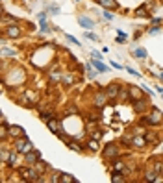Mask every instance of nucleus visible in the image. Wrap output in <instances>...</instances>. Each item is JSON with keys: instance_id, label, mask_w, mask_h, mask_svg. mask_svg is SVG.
Returning a JSON list of instances; mask_svg holds the SVG:
<instances>
[{"instance_id": "12", "label": "nucleus", "mask_w": 163, "mask_h": 183, "mask_svg": "<svg viewBox=\"0 0 163 183\" xmlns=\"http://www.w3.org/2000/svg\"><path fill=\"white\" fill-rule=\"evenodd\" d=\"M147 104H148L147 100H143V98H139V100H135V104H133V109H135V111H143Z\"/></svg>"}, {"instance_id": "38", "label": "nucleus", "mask_w": 163, "mask_h": 183, "mask_svg": "<svg viewBox=\"0 0 163 183\" xmlns=\"http://www.w3.org/2000/svg\"><path fill=\"white\" fill-rule=\"evenodd\" d=\"M161 78H163V71H161Z\"/></svg>"}, {"instance_id": "28", "label": "nucleus", "mask_w": 163, "mask_h": 183, "mask_svg": "<svg viewBox=\"0 0 163 183\" xmlns=\"http://www.w3.org/2000/svg\"><path fill=\"white\" fill-rule=\"evenodd\" d=\"M2 54H4V56H13L15 50H11V48H2Z\"/></svg>"}, {"instance_id": "10", "label": "nucleus", "mask_w": 163, "mask_h": 183, "mask_svg": "<svg viewBox=\"0 0 163 183\" xmlns=\"http://www.w3.org/2000/svg\"><path fill=\"white\" fill-rule=\"evenodd\" d=\"M78 22H80V24H82L83 28H93V26H95V22H93L91 19H87V17H80V19H78Z\"/></svg>"}, {"instance_id": "25", "label": "nucleus", "mask_w": 163, "mask_h": 183, "mask_svg": "<svg viewBox=\"0 0 163 183\" xmlns=\"http://www.w3.org/2000/svg\"><path fill=\"white\" fill-rule=\"evenodd\" d=\"M102 135H104V131H100V129H95V131H93V139H97V141H98Z\"/></svg>"}, {"instance_id": "31", "label": "nucleus", "mask_w": 163, "mask_h": 183, "mask_svg": "<svg viewBox=\"0 0 163 183\" xmlns=\"http://www.w3.org/2000/svg\"><path fill=\"white\" fill-rule=\"evenodd\" d=\"M73 81H74L73 76H65V83H67V85H69V83H73Z\"/></svg>"}, {"instance_id": "8", "label": "nucleus", "mask_w": 163, "mask_h": 183, "mask_svg": "<svg viewBox=\"0 0 163 183\" xmlns=\"http://www.w3.org/2000/svg\"><path fill=\"white\" fill-rule=\"evenodd\" d=\"M6 35H8V37H19V35H20V30H19V26H15V24L8 26V28H6Z\"/></svg>"}, {"instance_id": "23", "label": "nucleus", "mask_w": 163, "mask_h": 183, "mask_svg": "<svg viewBox=\"0 0 163 183\" xmlns=\"http://www.w3.org/2000/svg\"><path fill=\"white\" fill-rule=\"evenodd\" d=\"M69 148L71 150H76V152H82V146L78 143H69Z\"/></svg>"}, {"instance_id": "17", "label": "nucleus", "mask_w": 163, "mask_h": 183, "mask_svg": "<svg viewBox=\"0 0 163 183\" xmlns=\"http://www.w3.org/2000/svg\"><path fill=\"white\" fill-rule=\"evenodd\" d=\"M113 167H115V170H117V172H124V174L128 172V170L124 168V163H122V161H117V163H115Z\"/></svg>"}, {"instance_id": "24", "label": "nucleus", "mask_w": 163, "mask_h": 183, "mask_svg": "<svg viewBox=\"0 0 163 183\" xmlns=\"http://www.w3.org/2000/svg\"><path fill=\"white\" fill-rule=\"evenodd\" d=\"M0 157H2V161L8 163V159H9V152H8V150H2V152H0Z\"/></svg>"}, {"instance_id": "29", "label": "nucleus", "mask_w": 163, "mask_h": 183, "mask_svg": "<svg viewBox=\"0 0 163 183\" xmlns=\"http://www.w3.org/2000/svg\"><path fill=\"white\" fill-rule=\"evenodd\" d=\"M145 11H148V9H147V8H139V9L135 11V15H139V17H143V15H147Z\"/></svg>"}, {"instance_id": "11", "label": "nucleus", "mask_w": 163, "mask_h": 183, "mask_svg": "<svg viewBox=\"0 0 163 183\" xmlns=\"http://www.w3.org/2000/svg\"><path fill=\"white\" fill-rule=\"evenodd\" d=\"M132 144H133V146H137V148H143V146L147 144V139H145V137H133Z\"/></svg>"}, {"instance_id": "16", "label": "nucleus", "mask_w": 163, "mask_h": 183, "mask_svg": "<svg viewBox=\"0 0 163 183\" xmlns=\"http://www.w3.org/2000/svg\"><path fill=\"white\" fill-rule=\"evenodd\" d=\"M59 181H61V183H73L74 178H73V176H69V174H61V176H59Z\"/></svg>"}, {"instance_id": "15", "label": "nucleus", "mask_w": 163, "mask_h": 183, "mask_svg": "<svg viewBox=\"0 0 163 183\" xmlns=\"http://www.w3.org/2000/svg\"><path fill=\"white\" fill-rule=\"evenodd\" d=\"M154 172L163 176V161H156V163H154Z\"/></svg>"}, {"instance_id": "39", "label": "nucleus", "mask_w": 163, "mask_h": 183, "mask_svg": "<svg viewBox=\"0 0 163 183\" xmlns=\"http://www.w3.org/2000/svg\"><path fill=\"white\" fill-rule=\"evenodd\" d=\"M161 96H163V93H161Z\"/></svg>"}, {"instance_id": "2", "label": "nucleus", "mask_w": 163, "mask_h": 183, "mask_svg": "<svg viewBox=\"0 0 163 183\" xmlns=\"http://www.w3.org/2000/svg\"><path fill=\"white\" fill-rule=\"evenodd\" d=\"M15 150L20 154H28L32 150V143L26 139V137H20V139H15Z\"/></svg>"}, {"instance_id": "19", "label": "nucleus", "mask_w": 163, "mask_h": 183, "mask_svg": "<svg viewBox=\"0 0 163 183\" xmlns=\"http://www.w3.org/2000/svg\"><path fill=\"white\" fill-rule=\"evenodd\" d=\"M15 163H17V154L11 152V154H9V159H8V165H9V167H15Z\"/></svg>"}, {"instance_id": "5", "label": "nucleus", "mask_w": 163, "mask_h": 183, "mask_svg": "<svg viewBox=\"0 0 163 183\" xmlns=\"http://www.w3.org/2000/svg\"><path fill=\"white\" fill-rule=\"evenodd\" d=\"M161 119H163V113H161L159 109H152V113H150V117H148L150 124H159V122H161Z\"/></svg>"}, {"instance_id": "3", "label": "nucleus", "mask_w": 163, "mask_h": 183, "mask_svg": "<svg viewBox=\"0 0 163 183\" xmlns=\"http://www.w3.org/2000/svg\"><path fill=\"white\" fill-rule=\"evenodd\" d=\"M117 154H119L117 144H108V146L104 148V157H106V159H113V157H117Z\"/></svg>"}, {"instance_id": "21", "label": "nucleus", "mask_w": 163, "mask_h": 183, "mask_svg": "<svg viewBox=\"0 0 163 183\" xmlns=\"http://www.w3.org/2000/svg\"><path fill=\"white\" fill-rule=\"evenodd\" d=\"M95 67H97V71H100V72H106V71H108V67L102 65L100 61H95Z\"/></svg>"}, {"instance_id": "36", "label": "nucleus", "mask_w": 163, "mask_h": 183, "mask_svg": "<svg viewBox=\"0 0 163 183\" xmlns=\"http://www.w3.org/2000/svg\"><path fill=\"white\" fill-rule=\"evenodd\" d=\"M104 17H106L108 20H111V19H113V15H111V13H104Z\"/></svg>"}, {"instance_id": "33", "label": "nucleus", "mask_w": 163, "mask_h": 183, "mask_svg": "<svg viewBox=\"0 0 163 183\" xmlns=\"http://www.w3.org/2000/svg\"><path fill=\"white\" fill-rule=\"evenodd\" d=\"M67 39H69V41H71V43H74V44H80V43H78V41H76V39H74L73 35H67Z\"/></svg>"}, {"instance_id": "20", "label": "nucleus", "mask_w": 163, "mask_h": 183, "mask_svg": "<svg viewBox=\"0 0 163 183\" xmlns=\"http://www.w3.org/2000/svg\"><path fill=\"white\" fill-rule=\"evenodd\" d=\"M135 57H139V59H141V57H147V50H143V48H135Z\"/></svg>"}, {"instance_id": "26", "label": "nucleus", "mask_w": 163, "mask_h": 183, "mask_svg": "<svg viewBox=\"0 0 163 183\" xmlns=\"http://www.w3.org/2000/svg\"><path fill=\"white\" fill-rule=\"evenodd\" d=\"M35 168H37V172L41 174V172H43V170L46 168V165H44V163H39V161H37V163H35Z\"/></svg>"}, {"instance_id": "13", "label": "nucleus", "mask_w": 163, "mask_h": 183, "mask_svg": "<svg viewBox=\"0 0 163 183\" xmlns=\"http://www.w3.org/2000/svg\"><path fill=\"white\" fill-rule=\"evenodd\" d=\"M48 128H50L52 133H59V131H58V129H59V124H58L56 119H50V120H48Z\"/></svg>"}, {"instance_id": "14", "label": "nucleus", "mask_w": 163, "mask_h": 183, "mask_svg": "<svg viewBox=\"0 0 163 183\" xmlns=\"http://www.w3.org/2000/svg\"><path fill=\"white\" fill-rule=\"evenodd\" d=\"M9 135H13V137L22 135V128H19V126H9Z\"/></svg>"}, {"instance_id": "22", "label": "nucleus", "mask_w": 163, "mask_h": 183, "mask_svg": "<svg viewBox=\"0 0 163 183\" xmlns=\"http://www.w3.org/2000/svg\"><path fill=\"white\" fill-rule=\"evenodd\" d=\"M111 181H113V183H121V181H124V178H122L121 174L115 172V174H113V178H111Z\"/></svg>"}, {"instance_id": "6", "label": "nucleus", "mask_w": 163, "mask_h": 183, "mask_svg": "<svg viewBox=\"0 0 163 183\" xmlns=\"http://www.w3.org/2000/svg\"><path fill=\"white\" fill-rule=\"evenodd\" d=\"M26 155V163L28 165H35L37 161H39V152H35V150H30L28 154H24Z\"/></svg>"}, {"instance_id": "35", "label": "nucleus", "mask_w": 163, "mask_h": 183, "mask_svg": "<svg viewBox=\"0 0 163 183\" xmlns=\"http://www.w3.org/2000/svg\"><path fill=\"white\" fill-rule=\"evenodd\" d=\"M119 96H121V100H126V98H128V95L124 93V91H122V93H119Z\"/></svg>"}, {"instance_id": "18", "label": "nucleus", "mask_w": 163, "mask_h": 183, "mask_svg": "<svg viewBox=\"0 0 163 183\" xmlns=\"http://www.w3.org/2000/svg\"><path fill=\"white\" fill-rule=\"evenodd\" d=\"M87 146H89V150H93V152H97V150H98V141H97V139H91Z\"/></svg>"}, {"instance_id": "4", "label": "nucleus", "mask_w": 163, "mask_h": 183, "mask_svg": "<svg viewBox=\"0 0 163 183\" xmlns=\"http://www.w3.org/2000/svg\"><path fill=\"white\" fill-rule=\"evenodd\" d=\"M106 102H108V95L102 93V91H98V93L95 95V105H97V107H104Z\"/></svg>"}, {"instance_id": "37", "label": "nucleus", "mask_w": 163, "mask_h": 183, "mask_svg": "<svg viewBox=\"0 0 163 183\" xmlns=\"http://www.w3.org/2000/svg\"><path fill=\"white\" fill-rule=\"evenodd\" d=\"M46 19V13H39V20H44Z\"/></svg>"}, {"instance_id": "27", "label": "nucleus", "mask_w": 163, "mask_h": 183, "mask_svg": "<svg viewBox=\"0 0 163 183\" xmlns=\"http://www.w3.org/2000/svg\"><path fill=\"white\" fill-rule=\"evenodd\" d=\"M156 176H158L156 172H148V174H147V179H148V181H156V179H158Z\"/></svg>"}, {"instance_id": "1", "label": "nucleus", "mask_w": 163, "mask_h": 183, "mask_svg": "<svg viewBox=\"0 0 163 183\" xmlns=\"http://www.w3.org/2000/svg\"><path fill=\"white\" fill-rule=\"evenodd\" d=\"M19 174L24 178V179H28V181H37V183L41 181L37 168H19Z\"/></svg>"}, {"instance_id": "9", "label": "nucleus", "mask_w": 163, "mask_h": 183, "mask_svg": "<svg viewBox=\"0 0 163 183\" xmlns=\"http://www.w3.org/2000/svg\"><path fill=\"white\" fill-rule=\"evenodd\" d=\"M98 4L104 6V8H108V9H117L119 8V4L115 2V0H98Z\"/></svg>"}, {"instance_id": "30", "label": "nucleus", "mask_w": 163, "mask_h": 183, "mask_svg": "<svg viewBox=\"0 0 163 183\" xmlns=\"http://www.w3.org/2000/svg\"><path fill=\"white\" fill-rule=\"evenodd\" d=\"M67 113H78L76 105H69V107H67Z\"/></svg>"}, {"instance_id": "32", "label": "nucleus", "mask_w": 163, "mask_h": 183, "mask_svg": "<svg viewBox=\"0 0 163 183\" xmlns=\"http://www.w3.org/2000/svg\"><path fill=\"white\" fill-rule=\"evenodd\" d=\"M85 37H87V39H93V41H97V35H93V33H87V32H85Z\"/></svg>"}, {"instance_id": "7", "label": "nucleus", "mask_w": 163, "mask_h": 183, "mask_svg": "<svg viewBox=\"0 0 163 183\" xmlns=\"http://www.w3.org/2000/svg\"><path fill=\"white\" fill-rule=\"evenodd\" d=\"M119 85H109L108 87V91H106V95H108V98H117L119 96Z\"/></svg>"}, {"instance_id": "34", "label": "nucleus", "mask_w": 163, "mask_h": 183, "mask_svg": "<svg viewBox=\"0 0 163 183\" xmlns=\"http://www.w3.org/2000/svg\"><path fill=\"white\" fill-rule=\"evenodd\" d=\"M50 11H52V13H59V8H58V6H50Z\"/></svg>"}, {"instance_id": "40", "label": "nucleus", "mask_w": 163, "mask_h": 183, "mask_svg": "<svg viewBox=\"0 0 163 183\" xmlns=\"http://www.w3.org/2000/svg\"><path fill=\"white\" fill-rule=\"evenodd\" d=\"M76 2H78V0H76Z\"/></svg>"}]
</instances>
